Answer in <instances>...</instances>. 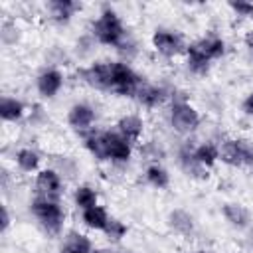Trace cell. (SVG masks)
<instances>
[{
  "mask_svg": "<svg viewBox=\"0 0 253 253\" xmlns=\"http://www.w3.org/2000/svg\"><path fill=\"white\" fill-rule=\"evenodd\" d=\"M186 65L196 75H206L208 73V69L211 65V59L204 53V49L198 45V42L186 47Z\"/></svg>",
  "mask_w": 253,
  "mask_h": 253,
  "instance_id": "13",
  "label": "cell"
},
{
  "mask_svg": "<svg viewBox=\"0 0 253 253\" xmlns=\"http://www.w3.org/2000/svg\"><path fill=\"white\" fill-rule=\"evenodd\" d=\"M105 156L113 162H126L132 156V144L119 130H103Z\"/></svg>",
  "mask_w": 253,
  "mask_h": 253,
  "instance_id": "6",
  "label": "cell"
},
{
  "mask_svg": "<svg viewBox=\"0 0 253 253\" xmlns=\"http://www.w3.org/2000/svg\"><path fill=\"white\" fill-rule=\"evenodd\" d=\"M34 217L40 221V225L47 233H59L65 221V211L59 206L57 200H47V198H36L30 206Z\"/></svg>",
  "mask_w": 253,
  "mask_h": 253,
  "instance_id": "2",
  "label": "cell"
},
{
  "mask_svg": "<svg viewBox=\"0 0 253 253\" xmlns=\"http://www.w3.org/2000/svg\"><path fill=\"white\" fill-rule=\"evenodd\" d=\"M241 109H243L245 115H253V91L249 95H245V99L241 103Z\"/></svg>",
  "mask_w": 253,
  "mask_h": 253,
  "instance_id": "29",
  "label": "cell"
},
{
  "mask_svg": "<svg viewBox=\"0 0 253 253\" xmlns=\"http://www.w3.org/2000/svg\"><path fill=\"white\" fill-rule=\"evenodd\" d=\"M219 160L235 168L253 166V142L243 138L223 140L219 144Z\"/></svg>",
  "mask_w": 253,
  "mask_h": 253,
  "instance_id": "4",
  "label": "cell"
},
{
  "mask_svg": "<svg viewBox=\"0 0 253 253\" xmlns=\"http://www.w3.org/2000/svg\"><path fill=\"white\" fill-rule=\"evenodd\" d=\"M229 8H231L237 16H245V18H251V16H253V4H251V2H241V0L229 2Z\"/></svg>",
  "mask_w": 253,
  "mask_h": 253,
  "instance_id": "28",
  "label": "cell"
},
{
  "mask_svg": "<svg viewBox=\"0 0 253 253\" xmlns=\"http://www.w3.org/2000/svg\"><path fill=\"white\" fill-rule=\"evenodd\" d=\"M142 85L140 75L123 61H111V91L121 97H136Z\"/></svg>",
  "mask_w": 253,
  "mask_h": 253,
  "instance_id": "3",
  "label": "cell"
},
{
  "mask_svg": "<svg viewBox=\"0 0 253 253\" xmlns=\"http://www.w3.org/2000/svg\"><path fill=\"white\" fill-rule=\"evenodd\" d=\"M152 47L164 57H174L184 49V42H182V36L178 32L160 28L152 34Z\"/></svg>",
  "mask_w": 253,
  "mask_h": 253,
  "instance_id": "8",
  "label": "cell"
},
{
  "mask_svg": "<svg viewBox=\"0 0 253 253\" xmlns=\"http://www.w3.org/2000/svg\"><path fill=\"white\" fill-rule=\"evenodd\" d=\"M10 227V215H8V210H6V206L2 208V231H6Z\"/></svg>",
  "mask_w": 253,
  "mask_h": 253,
  "instance_id": "30",
  "label": "cell"
},
{
  "mask_svg": "<svg viewBox=\"0 0 253 253\" xmlns=\"http://www.w3.org/2000/svg\"><path fill=\"white\" fill-rule=\"evenodd\" d=\"M194 156H196L200 166L211 168L219 160V146L213 144V142H202V144H198L194 148Z\"/></svg>",
  "mask_w": 253,
  "mask_h": 253,
  "instance_id": "18",
  "label": "cell"
},
{
  "mask_svg": "<svg viewBox=\"0 0 253 253\" xmlns=\"http://www.w3.org/2000/svg\"><path fill=\"white\" fill-rule=\"evenodd\" d=\"M47 10H49V16L51 20L59 22V24H65L71 20V16L81 10V4L77 2H71V0H53L47 4Z\"/></svg>",
  "mask_w": 253,
  "mask_h": 253,
  "instance_id": "15",
  "label": "cell"
},
{
  "mask_svg": "<svg viewBox=\"0 0 253 253\" xmlns=\"http://www.w3.org/2000/svg\"><path fill=\"white\" fill-rule=\"evenodd\" d=\"M63 251H69V253L71 251H75V253H91V251H95V247H93V243H91V239L87 235H83V233H71L67 237V241H65Z\"/></svg>",
  "mask_w": 253,
  "mask_h": 253,
  "instance_id": "25",
  "label": "cell"
},
{
  "mask_svg": "<svg viewBox=\"0 0 253 253\" xmlns=\"http://www.w3.org/2000/svg\"><path fill=\"white\" fill-rule=\"evenodd\" d=\"M36 190L40 198H47V200H59V196L63 194V182H61V174L53 168H43L36 174Z\"/></svg>",
  "mask_w": 253,
  "mask_h": 253,
  "instance_id": "7",
  "label": "cell"
},
{
  "mask_svg": "<svg viewBox=\"0 0 253 253\" xmlns=\"http://www.w3.org/2000/svg\"><path fill=\"white\" fill-rule=\"evenodd\" d=\"M81 219L89 229H95V231H105L109 221H111V217H109V213L103 206H93V208L83 210Z\"/></svg>",
  "mask_w": 253,
  "mask_h": 253,
  "instance_id": "14",
  "label": "cell"
},
{
  "mask_svg": "<svg viewBox=\"0 0 253 253\" xmlns=\"http://www.w3.org/2000/svg\"><path fill=\"white\" fill-rule=\"evenodd\" d=\"M245 42H247V47L251 49V53H253V34H249L247 38H245Z\"/></svg>",
  "mask_w": 253,
  "mask_h": 253,
  "instance_id": "31",
  "label": "cell"
},
{
  "mask_svg": "<svg viewBox=\"0 0 253 253\" xmlns=\"http://www.w3.org/2000/svg\"><path fill=\"white\" fill-rule=\"evenodd\" d=\"M91 34L99 43L111 45V47H119L125 42V36H126L125 24L113 8H105L97 16V20L91 26Z\"/></svg>",
  "mask_w": 253,
  "mask_h": 253,
  "instance_id": "1",
  "label": "cell"
},
{
  "mask_svg": "<svg viewBox=\"0 0 253 253\" xmlns=\"http://www.w3.org/2000/svg\"><path fill=\"white\" fill-rule=\"evenodd\" d=\"M81 77L87 85L99 91H111V61H97L81 69Z\"/></svg>",
  "mask_w": 253,
  "mask_h": 253,
  "instance_id": "9",
  "label": "cell"
},
{
  "mask_svg": "<svg viewBox=\"0 0 253 253\" xmlns=\"http://www.w3.org/2000/svg\"><path fill=\"white\" fill-rule=\"evenodd\" d=\"M36 87H38V93L42 97H45V99L55 97L61 91V87H63V75H61V71L55 69V67L43 69L38 75V79H36Z\"/></svg>",
  "mask_w": 253,
  "mask_h": 253,
  "instance_id": "11",
  "label": "cell"
},
{
  "mask_svg": "<svg viewBox=\"0 0 253 253\" xmlns=\"http://www.w3.org/2000/svg\"><path fill=\"white\" fill-rule=\"evenodd\" d=\"M146 182L150 184V186H154V188H158V190H164V188H168V184H170V174H168V170L166 168H162L160 164H150L148 168H146Z\"/></svg>",
  "mask_w": 253,
  "mask_h": 253,
  "instance_id": "24",
  "label": "cell"
},
{
  "mask_svg": "<svg viewBox=\"0 0 253 253\" xmlns=\"http://www.w3.org/2000/svg\"><path fill=\"white\" fill-rule=\"evenodd\" d=\"M117 130H119L130 144H134V142H138L140 136H142L144 123H142V119H140L138 115H125V117H121V119L117 121Z\"/></svg>",
  "mask_w": 253,
  "mask_h": 253,
  "instance_id": "12",
  "label": "cell"
},
{
  "mask_svg": "<svg viewBox=\"0 0 253 253\" xmlns=\"http://www.w3.org/2000/svg\"><path fill=\"white\" fill-rule=\"evenodd\" d=\"M105 233H107V237H109V239L119 241V239H123V237L126 235V225H125L123 221H119V219L111 217V221H109V225H107Z\"/></svg>",
  "mask_w": 253,
  "mask_h": 253,
  "instance_id": "27",
  "label": "cell"
},
{
  "mask_svg": "<svg viewBox=\"0 0 253 253\" xmlns=\"http://www.w3.org/2000/svg\"><path fill=\"white\" fill-rule=\"evenodd\" d=\"M24 113H26V107L20 99L10 97V95H4L0 99V117L4 123H16L24 117Z\"/></svg>",
  "mask_w": 253,
  "mask_h": 253,
  "instance_id": "16",
  "label": "cell"
},
{
  "mask_svg": "<svg viewBox=\"0 0 253 253\" xmlns=\"http://www.w3.org/2000/svg\"><path fill=\"white\" fill-rule=\"evenodd\" d=\"M221 213L235 227H247L249 225V211L241 204H223Z\"/></svg>",
  "mask_w": 253,
  "mask_h": 253,
  "instance_id": "19",
  "label": "cell"
},
{
  "mask_svg": "<svg viewBox=\"0 0 253 253\" xmlns=\"http://www.w3.org/2000/svg\"><path fill=\"white\" fill-rule=\"evenodd\" d=\"M67 123L73 130H91L95 125V109L89 103H75L67 113Z\"/></svg>",
  "mask_w": 253,
  "mask_h": 253,
  "instance_id": "10",
  "label": "cell"
},
{
  "mask_svg": "<svg viewBox=\"0 0 253 253\" xmlns=\"http://www.w3.org/2000/svg\"><path fill=\"white\" fill-rule=\"evenodd\" d=\"M14 160H16V166L22 172H36L38 166H40V154L34 148H20L16 152Z\"/></svg>",
  "mask_w": 253,
  "mask_h": 253,
  "instance_id": "21",
  "label": "cell"
},
{
  "mask_svg": "<svg viewBox=\"0 0 253 253\" xmlns=\"http://www.w3.org/2000/svg\"><path fill=\"white\" fill-rule=\"evenodd\" d=\"M166 99V91L162 87H156V85H146L142 83L138 93H136V101L148 109H154L158 105H162V101Z\"/></svg>",
  "mask_w": 253,
  "mask_h": 253,
  "instance_id": "17",
  "label": "cell"
},
{
  "mask_svg": "<svg viewBox=\"0 0 253 253\" xmlns=\"http://www.w3.org/2000/svg\"><path fill=\"white\" fill-rule=\"evenodd\" d=\"M73 200H75V206H77L81 211H83V210H87V208L99 206V204H97L99 196H97L95 188H91V186H87V184H81V186H77V188H75Z\"/></svg>",
  "mask_w": 253,
  "mask_h": 253,
  "instance_id": "22",
  "label": "cell"
},
{
  "mask_svg": "<svg viewBox=\"0 0 253 253\" xmlns=\"http://www.w3.org/2000/svg\"><path fill=\"white\" fill-rule=\"evenodd\" d=\"M251 243H253V237H251Z\"/></svg>",
  "mask_w": 253,
  "mask_h": 253,
  "instance_id": "32",
  "label": "cell"
},
{
  "mask_svg": "<svg viewBox=\"0 0 253 253\" xmlns=\"http://www.w3.org/2000/svg\"><path fill=\"white\" fill-rule=\"evenodd\" d=\"M168 221H170V227H172L176 233H180V235H190V233L194 231V219H192V215H190L188 211H184V210H174V211H170Z\"/></svg>",
  "mask_w": 253,
  "mask_h": 253,
  "instance_id": "20",
  "label": "cell"
},
{
  "mask_svg": "<svg viewBox=\"0 0 253 253\" xmlns=\"http://www.w3.org/2000/svg\"><path fill=\"white\" fill-rule=\"evenodd\" d=\"M200 125V113L188 101H176L170 107V126L180 134H190Z\"/></svg>",
  "mask_w": 253,
  "mask_h": 253,
  "instance_id": "5",
  "label": "cell"
},
{
  "mask_svg": "<svg viewBox=\"0 0 253 253\" xmlns=\"http://www.w3.org/2000/svg\"><path fill=\"white\" fill-rule=\"evenodd\" d=\"M198 45L204 49V53H206L211 61L219 59V57L225 53V42H223L221 38H217V36L204 38V40H200V42H198Z\"/></svg>",
  "mask_w": 253,
  "mask_h": 253,
  "instance_id": "23",
  "label": "cell"
},
{
  "mask_svg": "<svg viewBox=\"0 0 253 253\" xmlns=\"http://www.w3.org/2000/svg\"><path fill=\"white\" fill-rule=\"evenodd\" d=\"M85 148H87L97 160H107V156H105L103 132H89V134L85 136Z\"/></svg>",
  "mask_w": 253,
  "mask_h": 253,
  "instance_id": "26",
  "label": "cell"
}]
</instances>
